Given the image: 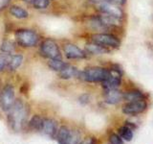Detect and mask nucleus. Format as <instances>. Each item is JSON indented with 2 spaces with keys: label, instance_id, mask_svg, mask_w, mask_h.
<instances>
[{
  "label": "nucleus",
  "instance_id": "obj_19",
  "mask_svg": "<svg viewBox=\"0 0 153 144\" xmlns=\"http://www.w3.org/2000/svg\"><path fill=\"white\" fill-rule=\"evenodd\" d=\"M43 122H44V118H42L40 115H33L31 118L30 122H29V126L35 131L41 132L42 127H43Z\"/></svg>",
  "mask_w": 153,
  "mask_h": 144
},
{
  "label": "nucleus",
  "instance_id": "obj_10",
  "mask_svg": "<svg viewBox=\"0 0 153 144\" xmlns=\"http://www.w3.org/2000/svg\"><path fill=\"white\" fill-rule=\"evenodd\" d=\"M147 107L146 100H137L128 102L123 107V112L127 115H136L145 112Z\"/></svg>",
  "mask_w": 153,
  "mask_h": 144
},
{
  "label": "nucleus",
  "instance_id": "obj_20",
  "mask_svg": "<svg viewBox=\"0 0 153 144\" xmlns=\"http://www.w3.org/2000/svg\"><path fill=\"white\" fill-rule=\"evenodd\" d=\"M67 64H68L67 62H63L60 59H52L48 62V66H49L52 70L57 71V72H60Z\"/></svg>",
  "mask_w": 153,
  "mask_h": 144
},
{
  "label": "nucleus",
  "instance_id": "obj_15",
  "mask_svg": "<svg viewBox=\"0 0 153 144\" xmlns=\"http://www.w3.org/2000/svg\"><path fill=\"white\" fill-rule=\"evenodd\" d=\"M145 99H146V95L139 89H131L123 92V100L127 101V102H132V101H137V100H145Z\"/></svg>",
  "mask_w": 153,
  "mask_h": 144
},
{
  "label": "nucleus",
  "instance_id": "obj_6",
  "mask_svg": "<svg viewBox=\"0 0 153 144\" xmlns=\"http://www.w3.org/2000/svg\"><path fill=\"white\" fill-rule=\"evenodd\" d=\"M108 69H109V76L106 80L102 83V86L105 90L116 89L122 84L123 71L121 68H119L118 65L116 64H114Z\"/></svg>",
  "mask_w": 153,
  "mask_h": 144
},
{
  "label": "nucleus",
  "instance_id": "obj_30",
  "mask_svg": "<svg viewBox=\"0 0 153 144\" xmlns=\"http://www.w3.org/2000/svg\"><path fill=\"white\" fill-rule=\"evenodd\" d=\"M23 1H25L26 3H30V4H33L35 2V0H23Z\"/></svg>",
  "mask_w": 153,
  "mask_h": 144
},
{
  "label": "nucleus",
  "instance_id": "obj_12",
  "mask_svg": "<svg viewBox=\"0 0 153 144\" xmlns=\"http://www.w3.org/2000/svg\"><path fill=\"white\" fill-rule=\"evenodd\" d=\"M123 99V92L118 88L116 89H109L105 90L104 101L108 105H116L120 103Z\"/></svg>",
  "mask_w": 153,
  "mask_h": 144
},
{
  "label": "nucleus",
  "instance_id": "obj_18",
  "mask_svg": "<svg viewBox=\"0 0 153 144\" xmlns=\"http://www.w3.org/2000/svg\"><path fill=\"white\" fill-rule=\"evenodd\" d=\"M10 13L13 16L18 19H25L29 17V13L25 9H23L19 6H12L10 8Z\"/></svg>",
  "mask_w": 153,
  "mask_h": 144
},
{
  "label": "nucleus",
  "instance_id": "obj_4",
  "mask_svg": "<svg viewBox=\"0 0 153 144\" xmlns=\"http://www.w3.org/2000/svg\"><path fill=\"white\" fill-rule=\"evenodd\" d=\"M16 40L23 47H35L39 40L37 34L29 29H19L16 32Z\"/></svg>",
  "mask_w": 153,
  "mask_h": 144
},
{
  "label": "nucleus",
  "instance_id": "obj_11",
  "mask_svg": "<svg viewBox=\"0 0 153 144\" xmlns=\"http://www.w3.org/2000/svg\"><path fill=\"white\" fill-rule=\"evenodd\" d=\"M84 50L88 55H94V56H100V55H104L110 52V49L107 47H104L102 45L96 43L94 41H89L85 43Z\"/></svg>",
  "mask_w": 153,
  "mask_h": 144
},
{
  "label": "nucleus",
  "instance_id": "obj_26",
  "mask_svg": "<svg viewBox=\"0 0 153 144\" xmlns=\"http://www.w3.org/2000/svg\"><path fill=\"white\" fill-rule=\"evenodd\" d=\"M90 95L87 94V93H84L82 95H80L79 96V102L80 104H82V105H85V104H88L90 102Z\"/></svg>",
  "mask_w": 153,
  "mask_h": 144
},
{
  "label": "nucleus",
  "instance_id": "obj_14",
  "mask_svg": "<svg viewBox=\"0 0 153 144\" xmlns=\"http://www.w3.org/2000/svg\"><path fill=\"white\" fill-rule=\"evenodd\" d=\"M79 71L76 66L72 65V64H67L63 69H62L59 73V78L63 79V80H69L72 78H78Z\"/></svg>",
  "mask_w": 153,
  "mask_h": 144
},
{
  "label": "nucleus",
  "instance_id": "obj_13",
  "mask_svg": "<svg viewBox=\"0 0 153 144\" xmlns=\"http://www.w3.org/2000/svg\"><path fill=\"white\" fill-rule=\"evenodd\" d=\"M57 124L54 119L50 118H44V122H43V127L41 132L46 134L47 136L55 137L57 133Z\"/></svg>",
  "mask_w": 153,
  "mask_h": 144
},
{
  "label": "nucleus",
  "instance_id": "obj_27",
  "mask_svg": "<svg viewBox=\"0 0 153 144\" xmlns=\"http://www.w3.org/2000/svg\"><path fill=\"white\" fill-rule=\"evenodd\" d=\"M108 2H111V3H114L116 5H119V6H123L124 4L126 3V0H106Z\"/></svg>",
  "mask_w": 153,
  "mask_h": 144
},
{
  "label": "nucleus",
  "instance_id": "obj_29",
  "mask_svg": "<svg viewBox=\"0 0 153 144\" xmlns=\"http://www.w3.org/2000/svg\"><path fill=\"white\" fill-rule=\"evenodd\" d=\"M11 2V0H1V5H0V9H4L5 7H7L8 5Z\"/></svg>",
  "mask_w": 153,
  "mask_h": 144
},
{
  "label": "nucleus",
  "instance_id": "obj_23",
  "mask_svg": "<svg viewBox=\"0 0 153 144\" xmlns=\"http://www.w3.org/2000/svg\"><path fill=\"white\" fill-rule=\"evenodd\" d=\"M14 44L13 42L10 41V40H5L3 41L2 45H1V50L4 53H8V54H11V53L14 50Z\"/></svg>",
  "mask_w": 153,
  "mask_h": 144
},
{
  "label": "nucleus",
  "instance_id": "obj_8",
  "mask_svg": "<svg viewBox=\"0 0 153 144\" xmlns=\"http://www.w3.org/2000/svg\"><path fill=\"white\" fill-rule=\"evenodd\" d=\"M16 102V94H14V88L12 85H6L0 92V106L3 110H8L13 107Z\"/></svg>",
  "mask_w": 153,
  "mask_h": 144
},
{
  "label": "nucleus",
  "instance_id": "obj_16",
  "mask_svg": "<svg viewBox=\"0 0 153 144\" xmlns=\"http://www.w3.org/2000/svg\"><path fill=\"white\" fill-rule=\"evenodd\" d=\"M72 131L65 126H62L59 129V131L56 133V140L59 142V144H66L68 139L71 136Z\"/></svg>",
  "mask_w": 153,
  "mask_h": 144
},
{
  "label": "nucleus",
  "instance_id": "obj_9",
  "mask_svg": "<svg viewBox=\"0 0 153 144\" xmlns=\"http://www.w3.org/2000/svg\"><path fill=\"white\" fill-rule=\"evenodd\" d=\"M62 48H63L65 57L69 60H83L88 57V54L85 52V50L80 49L75 43L67 42L62 46Z\"/></svg>",
  "mask_w": 153,
  "mask_h": 144
},
{
  "label": "nucleus",
  "instance_id": "obj_22",
  "mask_svg": "<svg viewBox=\"0 0 153 144\" xmlns=\"http://www.w3.org/2000/svg\"><path fill=\"white\" fill-rule=\"evenodd\" d=\"M10 58H11V54L8 53H1L0 54V72L3 71L5 68H7Z\"/></svg>",
  "mask_w": 153,
  "mask_h": 144
},
{
  "label": "nucleus",
  "instance_id": "obj_24",
  "mask_svg": "<svg viewBox=\"0 0 153 144\" xmlns=\"http://www.w3.org/2000/svg\"><path fill=\"white\" fill-rule=\"evenodd\" d=\"M50 0H35L33 3V6L37 10H43L49 7Z\"/></svg>",
  "mask_w": 153,
  "mask_h": 144
},
{
  "label": "nucleus",
  "instance_id": "obj_28",
  "mask_svg": "<svg viewBox=\"0 0 153 144\" xmlns=\"http://www.w3.org/2000/svg\"><path fill=\"white\" fill-rule=\"evenodd\" d=\"M79 144H96V141H95V139H94V138L90 137V138L85 139L84 141H81Z\"/></svg>",
  "mask_w": 153,
  "mask_h": 144
},
{
  "label": "nucleus",
  "instance_id": "obj_25",
  "mask_svg": "<svg viewBox=\"0 0 153 144\" xmlns=\"http://www.w3.org/2000/svg\"><path fill=\"white\" fill-rule=\"evenodd\" d=\"M123 138L117 134H112L109 137V144H123Z\"/></svg>",
  "mask_w": 153,
  "mask_h": 144
},
{
  "label": "nucleus",
  "instance_id": "obj_1",
  "mask_svg": "<svg viewBox=\"0 0 153 144\" xmlns=\"http://www.w3.org/2000/svg\"><path fill=\"white\" fill-rule=\"evenodd\" d=\"M7 120L10 128L14 132H20L27 123L29 109L21 100H16L13 107L8 110Z\"/></svg>",
  "mask_w": 153,
  "mask_h": 144
},
{
  "label": "nucleus",
  "instance_id": "obj_2",
  "mask_svg": "<svg viewBox=\"0 0 153 144\" xmlns=\"http://www.w3.org/2000/svg\"><path fill=\"white\" fill-rule=\"evenodd\" d=\"M109 69L102 66H90L80 70L78 78L88 83H102L108 78Z\"/></svg>",
  "mask_w": 153,
  "mask_h": 144
},
{
  "label": "nucleus",
  "instance_id": "obj_21",
  "mask_svg": "<svg viewBox=\"0 0 153 144\" xmlns=\"http://www.w3.org/2000/svg\"><path fill=\"white\" fill-rule=\"evenodd\" d=\"M119 134H120V136L126 141H130L133 138V131L128 125H126V126H123L120 128Z\"/></svg>",
  "mask_w": 153,
  "mask_h": 144
},
{
  "label": "nucleus",
  "instance_id": "obj_5",
  "mask_svg": "<svg viewBox=\"0 0 153 144\" xmlns=\"http://www.w3.org/2000/svg\"><path fill=\"white\" fill-rule=\"evenodd\" d=\"M40 52L42 56L49 60L52 59H60L62 58L61 51L59 44L52 38H46L40 44Z\"/></svg>",
  "mask_w": 153,
  "mask_h": 144
},
{
  "label": "nucleus",
  "instance_id": "obj_17",
  "mask_svg": "<svg viewBox=\"0 0 153 144\" xmlns=\"http://www.w3.org/2000/svg\"><path fill=\"white\" fill-rule=\"evenodd\" d=\"M22 62H23V56L22 55H19V54L11 55L7 68L10 71H14L22 64Z\"/></svg>",
  "mask_w": 153,
  "mask_h": 144
},
{
  "label": "nucleus",
  "instance_id": "obj_7",
  "mask_svg": "<svg viewBox=\"0 0 153 144\" xmlns=\"http://www.w3.org/2000/svg\"><path fill=\"white\" fill-rule=\"evenodd\" d=\"M97 9L99 10L100 13L108 14V16H111L120 19H123L124 17V12L121 6L108 2L106 0H103V1L99 3L97 5Z\"/></svg>",
  "mask_w": 153,
  "mask_h": 144
},
{
  "label": "nucleus",
  "instance_id": "obj_3",
  "mask_svg": "<svg viewBox=\"0 0 153 144\" xmlns=\"http://www.w3.org/2000/svg\"><path fill=\"white\" fill-rule=\"evenodd\" d=\"M91 41L99 43L109 49H119L122 44L120 38L112 33H93L91 35Z\"/></svg>",
  "mask_w": 153,
  "mask_h": 144
}]
</instances>
